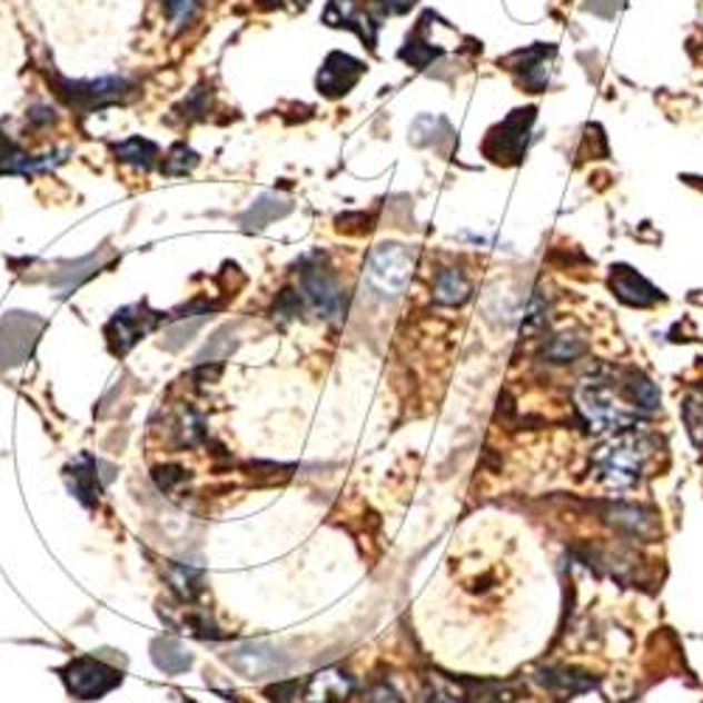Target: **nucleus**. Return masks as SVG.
<instances>
[{"mask_svg": "<svg viewBox=\"0 0 703 703\" xmlns=\"http://www.w3.org/2000/svg\"><path fill=\"white\" fill-rule=\"evenodd\" d=\"M638 471H642V454H638V447L633 442L608 447V454L602 459V476L614 487H631L636 482Z\"/></svg>", "mask_w": 703, "mask_h": 703, "instance_id": "423d86ee", "label": "nucleus"}, {"mask_svg": "<svg viewBox=\"0 0 703 703\" xmlns=\"http://www.w3.org/2000/svg\"><path fill=\"white\" fill-rule=\"evenodd\" d=\"M195 164H197L195 152H191V149H186V143H178V147L169 152L167 164H164L161 169L167 175H186L191 167H195Z\"/></svg>", "mask_w": 703, "mask_h": 703, "instance_id": "ddd939ff", "label": "nucleus"}, {"mask_svg": "<svg viewBox=\"0 0 703 703\" xmlns=\"http://www.w3.org/2000/svg\"><path fill=\"white\" fill-rule=\"evenodd\" d=\"M372 703H399V697L388 686H377V690H372Z\"/></svg>", "mask_w": 703, "mask_h": 703, "instance_id": "f3484780", "label": "nucleus"}, {"mask_svg": "<svg viewBox=\"0 0 703 703\" xmlns=\"http://www.w3.org/2000/svg\"><path fill=\"white\" fill-rule=\"evenodd\" d=\"M364 71H366L364 62L355 60V57H349V55L335 51V55L327 57L321 73H318V90H321L324 96H329V99H338V96L349 93V90L358 85V79L364 77Z\"/></svg>", "mask_w": 703, "mask_h": 703, "instance_id": "20e7f679", "label": "nucleus"}, {"mask_svg": "<svg viewBox=\"0 0 703 703\" xmlns=\"http://www.w3.org/2000/svg\"><path fill=\"white\" fill-rule=\"evenodd\" d=\"M611 287H614L622 301L636 307H647L659 298V293L631 268H616V274L611 276Z\"/></svg>", "mask_w": 703, "mask_h": 703, "instance_id": "6e6552de", "label": "nucleus"}, {"mask_svg": "<svg viewBox=\"0 0 703 703\" xmlns=\"http://www.w3.org/2000/svg\"><path fill=\"white\" fill-rule=\"evenodd\" d=\"M414 265H417V254L412 248L397 242H383L372 250L366 276H369V285L377 293H383V296H399L408 287V281H412Z\"/></svg>", "mask_w": 703, "mask_h": 703, "instance_id": "f257e3e1", "label": "nucleus"}, {"mask_svg": "<svg viewBox=\"0 0 703 703\" xmlns=\"http://www.w3.org/2000/svg\"><path fill=\"white\" fill-rule=\"evenodd\" d=\"M62 673H66L62 679H66L68 692L82 697V701H96V697H102L105 692L121 684V673L110 670L108 664L96 662V659H77Z\"/></svg>", "mask_w": 703, "mask_h": 703, "instance_id": "7ed1b4c3", "label": "nucleus"}, {"mask_svg": "<svg viewBox=\"0 0 703 703\" xmlns=\"http://www.w3.org/2000/svg\"><path fill=\"white\" fill-rule=\"evenodd\" d=\"M161 3L167 7L169 18L180 26H184L186 20H191V14H195V0H161Z\"/></svg>", "mask_w": 703, "mask_h": 703, "instance_id": "4468645a", "label": "nucleus"}, {"mask_svg": "<svg viewBox=\"0 0 703 703\" xmlns=\"http://www.w3.org/2000/svg\"><path fill=\"white\" fill-rule=\"evenodd\" d=\"M580 352H583V344H577V338H568V335H563V338L555 340V346H552V352H548V355L557 360H568V358H574V355H580Z\"/></svg>", "mask_w": 703, "mask_h": 703, "instance_id": "2eb2a0df", "label": "nucleus"}, {"mask_svg": "<svg viewBox=\"0 0 703 703\" xmlns=\"http://www.w3.org/2000/svg\"><path fill=\"white\" fill-rule=\"evenodd\" d=\"M627 397H631L633 403L642 408V412H653V408L659 406L656 386H653V383H650L647 377H642V375L631 377V383H627Z\"/></svg>", "mask_w": 703, "mask_h": 703, "instance_id": "9b49d317", "label": "nucleus"}, {"mask_svg": "<svg viewBox=\"0 0 703 703\" xmlns=\"http://www.w3.org/2000/svg\"><path fill=\"white\" fill-rule=\"evenodd\" d=\"M417 0H369V7L380 14H403L414 7Z\"/></svg>", "mask_w": 703, "mask_h": 703, "instance_id": "dca6fc26", "label": "nucleus"}, {"mask_svg": "<svg viewBox=\"0 0 703 703\" xmlns=\"http://www.w3.org/2000/svg\"><path fill=\"white\" fill-rule=\"evenodd\" d=\"M156 650H161V653H156L158 667L167 670V673H175V664H172L175 659H178L180 664H186V667H189V664H191V656H189V653H186L184 647H180L178 642H158Z\"/></svg>", "mask_w": 703, "mask_h": 703, "instance_id": "f8f14e48", "label": "nucleus"}, {"mask_svg": "<svg viewBox=\"0 0 703 703\" xmlns=\"http://www.w3.org/2000/svg\"><path fill=\"white\" fill-rule=\"evenodd\" d=\"M228 664L245 679H265V675H276L285 670L279 653L268 644H248V647L234 650L228 656Z\"/></svg>", "mask_w": 703, "mask_h": 703, "instance_id": "39448f33", "label": "nucleus"}, {"mask_svg": "<svg viewBox=\"0 0 703 703\" xmlns=\"http://www.w3.org/2000/svg\"><path fill=\"white\" fill-rule=\"evenodd\" d=\"M116 158L125 164H130V167L136 169H152L158 161V147L152 141H147V138H127V141H121L119 147L113 149Z\"/></svg>", "mask_w": 703, "mask_h": 703, "instance_id": "1a4fd4ad", "label": "nucleus"}, {"mask_svg": "<svg viewBox=\"0 0 703 703\" xmlns=\"http://www.w3.org/2000/svg\"><path fill=\"white\" fill-rule=\"evenodd\" d=\"M471 296V285L456 268H445L436 276V298L442 305H462Z\"/></svg>", "mask_w": 703, "mask_h": 703, "instance_id": "9d476101", "label": "nucleus"}, {"mask_svg": "<svg viewBox=\"0 0 703 703\" xmlns=\"http://www.w3.org/2000/svg\"><path fill=\"white\" fill-rule=\"evenodd\" d=\"M132 90V85L127 79L110 77V79H93V82H57L55 93L60 96L68 108H77L90 113L96 108H105V105L121 102L127 93Z\"/></svg>", "mask_w": 703, "mask_h": 703, "instance_id": "f03ea898", "label": "nucleus"}, {"mask_svg": "<svg viewBox=\"0 0 703 703\" xmlns=\"http://www.w3.org/2000/svg\"><path fill=\"white\" fill-rule=\"evenodd\" d=\"M301 290H305V296L310 298L318 313H324V316H335L338 313L340 290L327 268L313 265V268L301 270Z\"/></svg>", "mask_w": 703, "mask_h": 703, "instance_id": "0eeeda50", "label": "nucleus"}]
</instances>
